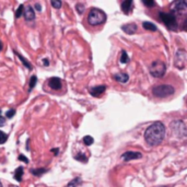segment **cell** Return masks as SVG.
Instances as JSON below:
<instances>
[{"label": "cell", "mask_w": 187, "mask_h": 187, "mask_svg": "<svg viewBox=\"0 0 187 187\" xmlns=\"http://www.w3.org/2000/svg\"><path fill=\"white\" fill-rule=\"evenodd\" d=\"M165 136V126L161 121H155L146 129L145 140L151 147L159 146Z\"/></svg>", "instance_id": "6da1fadb"}, {"label": "cell", "mask_w": 187, "mask_h": 187, "mask_svg": "<svg viewBox=\"0 0 187 187\" xmlns=\"http://www.w3.org/2000/svg\"><path fill=\"white\" fill-rule=\"evenodd\" d=\"M106 21V13L101 9L93 8L90 10V12L87 14V23L90 25H100Z\"/></svg>", "instance_id": "7a4b0ae2"}, {"label": "cell", "mask_w": 187, "mask_h": 187, "mask_svg": "<svg viewBox=\"0 0 187 187\" xmlns=\"http://www.w3.org/2000/svg\"><path fill=\"white\" fill-rule=\"evenodd\" d=\"M160 20L167 26V29L172 31H177L178 29V23H177V18L173 14L172 12H160L159 13Z\"/></svg>", "instance_id": "3957f363"}, {"label": "cell", "mask_w": 187, "mask_h": 187, "mask_svg": "<svg viewBox=\"0 0 187 187\" xmlns=\"http://www.w3.org/2000/svg\"><path fill=\"white\" fill-rule=\"evenodd\" d=\"M175 92V89L170 84H160L157 85L152 89V93L157 97H166L170 95H173Z\"/></svg>", "instance_id": "277c9868"}, {"label": "cell", "mask_w": 187, "mask_h": 187, "mask_svg": "<svg viewBox=\"0 0 187 187\" xmlns=\"http://www.w3.org/2000/svg\"><path fill=\"white\" fill-rule=\"evenodd\" d=\"M166 71V67L164 63L161 60H155L151 63L150 66V73L155 78H161L164 75Z\"/></svg>", "instance_id": "5b68a950"}, {"label": "cell", "mask_w": 187, "mask_h": 187, "mask_svg": "<svg viewBox=\"0 0 187 187\" xmlns=\"http://www.w3.org/2000/svg\"><path fill=\"white\" fill-rule=\"evenodd\" d=\"M186 60H187V56H186V51L185 49H178L175 54L174 57V65L176 68H178L179 70H183L186 67Z\"/></svg>", "instance_id": "8992f818"}, {"label": "cell", "mask_w": 187, "mask_h": 187, "mask_svg": "<svg viewBox=\"0 0 187 187\" xmlns=\"http://www.w3.org/2000/svg\"><path fill=\"white\" fill-rule=\"evenodd\" d=\"M170 12H172L173 14L177 18L178 15H185L187 12V3L184 0L181 1H175L172 5V9Z\"/></svg>", "instance_id": "52a82bcc"}, {"label": "cell", "mask_w": 187, "mask_h": 187, "mask_svg": "<svg viewBox=\"0 0 187 187\" xmlns=\"http://www.w3.org/2000/svg\"><path fill=\"white\" fill-rule=\"evenodd\" d=\"M172 128L174 130L175 135H177L178 137H185L186 136V126L183 121H173Z\"/></svg>", "instance_id": "ba28073f"}, {"label": "cell", "mask_w": 187, "mask_h": 187, "mask_svg": "<svg viewBox=\"0 0 187 187\" xmlns=\"http://www.w3.org/2000/svg\"><path fill=\"white\" fill-rule=\"evenodd\" d=\"M121 158H123V160L124 161L128 162V161L136 160V159H141L142 154L140 153V152H135V151H127V152L123 153Z\"/></svg>", "instance_id": "9c48e42d"}, {"label": "cell", "mask_w": 187, "mask_h": 187, "mask_svg": "<svg viewBox=\"0 0 187 187\" xmlns=\"http://www.w3.org/2000/svg\"><path fill=\"white\" fill-rule=\"evenodd\" d=\"M106 90V87L105 85H97V87H90L89 89V92L92 97H99L102 93H104Z\"/></svg>", "instance_id": "30bf717a"}, {"label": "cell", "mask_w": 187, "mask_h": 187, "mask_svg": "<svg viewBox=\"0 0 187 187\" xmlns=\"http://www.w3.org/2000/svg\"><path fill=\"white\" fill-rule=\"evenodd\" d=\"M121 30L124 31L126 34H128V35H133L137 31V24L136 23H128V24L123 25Z\"/></svg>", "instance_id": "8fae6325"}, {"label": "cell", "mask_w": 187, "mask_h": 187, "mask_svg": "<svg viewBox=\"0 0 187 187\" xmlns=\"http://www.w3.org/2000/svg\"><path fill=\"white\" fill-rule=\"evenodd\" d=\"M48 85L53 90H59V89H61V80L59 78L53 77V78L49 79Z\"/></svg>", "instance_id": "7c38bea8"}, {"label": "cell", "mask_w": 187, "mask_h": 187, "mask_svg": "<svg viewBox=\"0 0 187 187\" xmlns=\"http://www.w3.org/2000/svg\"><path fill=\"white\" fill-rule=\"evenodd\" d=\"M24 18L26 21H33L35 19V12H34V9L31 6H29L24 10Z\"/></svg>", "instance_id": "4fadbf2b"}, {"label": "cell", "mask_w": 187, "mask_h": 187, "mask_svg": "<svg viewBox=\"0 0 187 187\" xmlns=\"http://www.w3.org/2000/svg\"><path fill=\"white\" fill-rule=\"evenodd\" d=\"M121 11L125 13V14H129L131 9H133V1L131 0H127L121 2Z\"/></svg>", "instance_id": "5bb4252c"}, {"label": "cell", "mask_w": 187, "mask_h": 187, "mask_svg": "<svg viewBox=\"0 0 187 187\" xmlns=\"http://www.w3.org/2000/svg\"><path fill=\"white\" fill-rule=\"evenodd\" d=\"M114 79L117 82H121V83H126V82L129 80V75H127V73H125V72H121V73L115 75Z\"/></svg>", "instance_id": "9a60e30c"}, {"label": "cell", "mask_w": 187, "mask_h": 187, "mask_svg": "<svg viewBox=\"0 0 187 187\" xmlns=\"http://www.w3.org/2000/svg\"><path fill=\"white\" fill-rule=\"evenodd\" d=\"M22 175H23V166H20L18 169H15L14 173H13V177L17 182H20L22 181Z\"/></svg>", "instance_id": "2e32d148"}, {"label": "cell", "mask_w": 187, "mask_h": 187, "mask_svg": "<svg viewBox=\"0 0 187 187\" xmlns=\"http://www.w3.org/2000/svg\"><path fill=\"white\" fill-rule=\"evenodd\" d=\"M14 54L17 55V56H18L19 59H20V60L22 61V63H23V65H24V66L26 67L27 69H30V70L33 69V66H32V65H31V63H29V60H27V59H25V58L23 57V56H22V55L20 54V53H18L17 51H14Z\"/></svg>", "instance_id": "e0dca14e"}, {"label": "cell", "mask_w": 187, "mask_h": 187, "mask_svg": "<svg viewBox=\"0 0 187 187\" xmlns=\"http://www.w3.org/2000/svg\"><path fill=\"white\" fill-rule=\"evenodd\" d=\"M142 26H143V29H146V30L148 31H152V32H155V31L158 30V27L155 24H153V23H151V22H142Z\"/></svg>", "instance_id": "ac0fdd59"}, {"label": "cell", "mask_w": 187, "mask_h": 187, "mask_svg": "<svg viewBox=\"0 0 187 187\" xmlns=\"http://www.w3.org/2000/svg\"><path fill=\"white\" fill-rule=\"evenodd\" d=\"M47 172V169L45 167H41V169H31V173L34 176H42L43 174H45Z\"/></svg>", "instance_id": "d6986e66"}, {"label": "cell", "mask_w": 187, "mask_h": 187, "mask_svg": "<svg viewBox=\"0 0 187 187\" xmlns=\"http://www.w3.org/2000/svg\"><path fill=\"white\" fill-rule=\"evenodd\" d=\"M36 82H37L36 75H32L30 78V83H29V92H32V90H33L35 84H36Z\"/></svg>", "instance_id": "ffe728a7"}, {"label": "cell", "mask_w": 187, "mask_h": 187, "mask_svg": "<svg viewBox=\"0 0 187 187\" xmlns=\"http://www.w3.org/2000/svg\"><path fill=\"white\" fill-rule=\"evenodd\" d=\"M81 182H82V179L80 177H75L70 182L69 184L67 185V187H78L79 185L81 184Z\"/></svg>", "instance_id": "44dd1931"}, {"label": "cell", "mask_w": 187, "mask_h": 187, "mask_svg": "<svg viewBox=\"0 0 187 187\" xmlns=\"http://www.w3.org/2000/svg\"><path fill=\"white\" fill-rule=\"evenodd\" d=\"M75 160L77 161H80V162H83V163H87V158L85 154L83 153H78L75 155Z\"/></svg>", "instance_id": "7402d4cb"}, {"label": "cell", "mask_w": 187, "mask_h": 187, "mask_svg": "<svg viewBox=\"0 0 187 187\" xmlns=\"http://www.w3.org/2000/svg\"><path fill=\"white\" fill-rule=\"evenodd\" d=\"M93 142H94V139L93 137H91V136H84L83 137V143H84L85 146H91V145H93Z\"/></svg>", "instance_id": "603a6c76"}, {"label": "cell", "mask_w": 187, "mask_h": 187, "mask_svg": "<svg viewBox=\"0 0 187 187\" xmlns=\"http://www.w3.org/2000/svg\"><path fill=\"white\" fill-rule=\"evenodd\" d=\"M23 11H24V6H23V5L19 6V8L17 9V11H15V19L20 18V17L23 14Z\"/></svg>", "instance_id": "cb8c5ba5"}, {"label": "cell", "mask_w": 187, "mask_h": 187, "mask_svg": "<svg viewBox=\"0 0 187 187\" xmlns=\"http://www.w3.org/2000/svg\"><path fill=\"white\" fill-rule=\"evenodd\" d=\"M129 61V57H128V55L125 51H121V63H127Z\"/></svg>", "instance_id": "d4e9b609"}, {"label": "cell", "mask_w": 187, "mask_h": 187, "mask_svg": "<svg viewBox=\"0 0 187 187\" xmlns=\"http://www.w3.org/2000/svg\"><path fill=\"white\" fill-rule=\"evenodd\" d=\"M7 140H8V135L0 130V145L5 143V142H6Z\"/></svg>", "instance_id": "484cf974"}, {"label": "cell", "mask_w": 187, "mask_h": 187, "mask_svg": "<svg viewBox=\"0 0 187 187\" xmlns=\"http://www.w3.org/2000/svg\"><path fill=\"white\" fill-rule=\"evenodd\" d=\"M51 3L55 9H60L61 8V1H59V0H51Z\"/></svg>", "instance_id": "4316f807"}, {"label": "cell", "mask_w": 187, "mask_h": 187, "mask_svg": "<svg viewBox=\"0 0 187 187\" xmlns=\"http://www.w3.org/2000/svg\"><path fill=\"white\" fill-rule=\"evenodd\" d=\"M75 9H77V12H78L79 14H82V13H83V11H84V6H83L82 3H77Z\"/></svg>", "instance_id": "83f0119b"}, {"label": "cell", "mask_w": 187, "mask_h": 187, "mask_svg": "<svg viewBox=\"0 0 187 187\" xmlns=\"http://www.w3.org/2000/svg\"><path fill=\"white\" fill-rule=\"evenodd\" d=\"M14 115H15V109H9V111H7V113H6V117L12 118Z\"/></svg>", "instance_id": "f1b7e54d"}, {"label": "cell", "mask_w": 187, "mask_h": 187, "mask_svg": "<svg viewBox=\"0 0 187 187\" xmlns=\"http://www.w3.org/2000/svg\"><path fill=\"white\" fill-rule=\"evenodd\" d=\"M142 3L147 7H153L154 5H155L153 0H149V1H147V0H142Z\"/></svg>", "instance_id": "f546056e"}, {"label": "cell", "mask_w": 187, "mask_h": 187, "mask_svg": "<svg viewBox=\"0 0 187 187\" xmlns=\"http://www.w3.org/2000/svg\"><path fill=\"white\" fill-rule=\"evenodd\" d=\"M18 159H19V160H20V161H23V162H24V163H29V160H27L26 157H25V155H23V154H20Z\"/></svg>", "instance_id": "4dcf8cb0"}, {"label": "cell", "mask_w": 187, "mask_h": 187, "mask_svg": "<svg viewBox=\"0 0 187 187\" xmlns=\"http://www.w3.org/2000/svg\"><path fill=\"white\" fill-rule=\"evenodd\" d=\"M5 124H6V119H5L2 116H0V127L5 126Z\"/></svg>", "instance_id": "1f68e13d"}, {"label": "cell", "mask_w": 187, "mask_h": 187, "mask_svg": "<svg viewBox=\"0 0 187 187\" xmlns=\"http://www.w3.org/2000/svg\"><path fill=\"white\" fill-rule=\"evenodd\" d=\"M51 152H53L54 154H58L59 150H58V148H53V149H51Z\"/></svg>", "instance_id": "d6a6232c"}, {"label": "cell", "mask_w": 187, "mask_h": 187, "mask_svg": "<svg viewBox=\"0 0 187 187\" xmlns=\"http://www.w3.org/2000/svg\"><path fill=\"white\" fill-rule=\"evenodd\" d=\"M35 8H36V10L37 11H41V5H39V3H35Z\"/></svg>", "instance_id": "836d02e7"}, {"label": "cell", "mask_w": 187, "mask_h": 187, "mask_svg": "<svg viewBox=\"0 0 187 187\" xmlns=\"http://www.w3.org/2000/svg\"><path fill=\"white\" fill-rule=\"evenodd\" d=\"M44 63H43V65H44V66H48L49 65V63H48V59H44Z\"/></svg>", "instance_id": "e575fe53"}, {"label": "cell", "mask_w": 187, "mask_h": 187, "mask_svg": "<svg viewBox=\"0 0 187 187\" xmlns=\"http://www.w3.org/2000/svg\"><path fill=\"white\" fill-rule=\"evenodd\" d=\"M2 49V43H1V41H0V51Z\"/></svg>", "instance_id": "d590c367"}, {"label": "cell", "mask_w": 187, "mask_h": 187, "mask_svg": "<svg viewBox=\"0 0 187 187\" xmlns=\"http://www.w3.org/2000/svg\"><path fill=\"white\" fill-rule=\"evenodd\" d=\"M0 187H2V184H1V182H0Z\"/></svg>", "instance_id": "8d00e7d4"}, {"label": "cell", "mask_w": 187, "mask_h": 187, "mask_svg": "<svg viewBox=\"0 0 187 187\" xmlns=\"http://www.w3.org/2000/svg\"><path fill=\"white\" fill-rule=\"evenodd\" d=\"M158 187H167V186H158Z\"/></svg>", "instance_id": "74e56055"}, {"label": "cell", "mask_w": 187, "mask_h": 187, "mask_svg": "<svg viewBox=\"0 0 187 187\" xmlns=\"http://www.w3.org/2000/svg\"><path fill=\"white\" fill-rule=\"evenodd\" d=\"M0 116H1V109H0Z\"/></svg>", "instance_id": "f35d334b"}, {"label": "cell", "mask_w": 187, "mask_h": 187, "mask_svg": "<svg viewBox=\"0 0 187 187\" xmlns=\"http://www.w3.org/2000/svg\"><path fill=\"white\" fill-rule=\"evenodd\" d=\"M14 187H18V186H14Z\"/></svg>", "instance_id": "ab89813d"}]
</instances>
